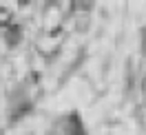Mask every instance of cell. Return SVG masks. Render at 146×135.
Instances as JSON below:
<instances>
[{
	"mask_svg": "<svg viewBox=\"0 0 146 135\" xmlns=\"http://www.w3.org/2000/svg\"><path fill=\"white\" fill-rule=\"evenodd\" d=\"M66 135H86L84 131V124L80 115H78V111H73L71 115L66 117Z\"/></svg>",
	"mask_w": 146,
	"mask_h": 135,
	"instance_id": "cell-1",
	"label": "cell"
},
{
	"mask_svg": "<svg viewBox=\"0 0 146 135\" xmlns=\"http://www.w3.org/2000/svg\"><path fill=\"white\" fill-rule=\"evenodd\" d=\"M7 45H11V47H16L20 42V40H22V27H20V25H11L9 29H7Z\"/></svg>",
	"mask_w": 146,
	"mask_h": 135,
	"instance_id": "cell-2",
	"label": "cell"
},
{
	"mask_svg": "<svg viewBox=\"0 0 146 135\" xmlns=\"http://www.w3.org/2000/svg\"><path fill=\"white\" fill-rule=\"evenodd\" d=\"M29 111H31V102H20L18 106L13 108V113L9 115V120H11V122H18L20 117H25Z\"/></svg>",
	"mask_w": 146,
	"mask_h": 135,
	"instance_id": "cell-3",
	"label": "cell"
},
{
	"mask_svg": "<svg viewBox=\"0 0 146 135\" xmlns=\"http://www.w3.org/2000/svg\"><path fill=\"white\" fill-rule=\"evenodd\" d=\"M11 25H13V22H11V13L7 9L0 7V27H7V29H9Z\"/></svg>",
	"mask_w": 146,
	"mask_h": 135,
	"instance_id": "cell-4",
	"label": "cell"
},
{
	"mask_svg": "<svg viewBox=\"0 0 146 135\" xmlns=\"http://www.w3.org/2000/svg\"><path fill=\"white\" fill-rule=\"evenodd\" d=\"M142 49H144V53H146V31H144V40H142Z\"/></svg>",
	"mask_w": 146,
	"mask_h": 135,
	"instance_id": "cell-5",
	"label": "cell"
}]
</instances>
